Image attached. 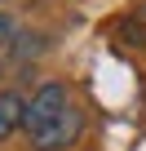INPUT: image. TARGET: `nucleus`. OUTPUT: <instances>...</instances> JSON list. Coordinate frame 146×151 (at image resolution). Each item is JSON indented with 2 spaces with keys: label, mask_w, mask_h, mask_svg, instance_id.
Instances as JSON below:
<instances>
[{
  "label": "nucleus",
  "mask_w": 146,
  "mask_h": 151,
  "mask_svg": "<svg viewBox=\"0 0 146 151\" xmlns=\"http://www.w3.org/2000/svg\"><path fill=\"white\" fill-rule=\"evenodd\" d=\"M62 111H71V89L62 85V80H44L40 89H36V98H27V133L36 138V133H44Z\"/></svg>",
  "instance_id": "nucleus-1"
},
{
  "label": "nucleus",
  "mask_w": 146,
  "mask_h": 151,
  "mask_svg": "<svg viewBox=\"0 0 146 151\" xmlns=\"http://www.w3.org/2000/svg\"><path fill=\"white\" fill-rule=\"evenodd\" d=\"M80 124H84V120H80V111L71 107V111H62L44 133H36V138H31V147H36V151H66L71 142L80 138Z\"/></svg>",
  "instance_id": "nucleus-2"
},
{
  "label": "nucleus",
  "mask_w": 146,
  "mask_h": 151,
  "mask_svg": "<svg viewBox=\"0 0 146 151\" xmlns=\"http://www.w3.org/2000/svg\"><path fill=\"white\" fill-rule=\"evenodd\" d=\"M22 124H27V98L18 89H0V142L14 138Z\"/></svg>",
  "instance_id": "nucleus-3"
},
{
  "label": "nucleus",
  "mask_w": 146,
  "mask_h": 151,
  "mask_svg": "<svg viewBox=\"0 0 146 151\" xmlns=\"http://www.w3.org/2000/svg\"><path fill=\"white\" fill-rule=\"evenodd\" d=\"M40 53H44V36L22 31V36L14 40V58H40Z\"/></svg>",
  "instance_id": "nucleus-4"
},
{
  "label": "nucleus",
  "mask_w": 146,
  "mask_h": 151,
  "mask_svg": "<svg viewBox=\"0 0 146 151\" xmlns=\"http://www.w3.org/2000/svg\"><path fill=\"white\" fill-rule=\"evenodd\" d=\"M22 31H18V22L5 14V9H0V49H14V40H18Z\"/></svg>",
  "instance_id": "nucleus-5"
}]
</instances>
